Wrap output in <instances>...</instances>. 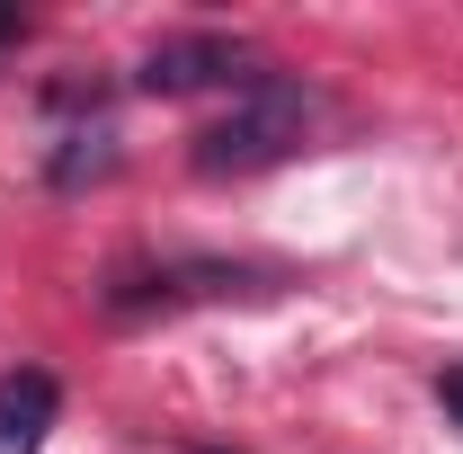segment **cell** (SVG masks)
Wrapping results in <instances>:
<instances>
[{"label": "cell", "mask_w": 463, "mask_h": 454, "mask_svg": "<svg viewBox=\"0 0 463 454\" xmlns=\"http://www.w3.org/2000/svg\"><path fill=\"white\" fill-rule=\"evenodd\" d=\"M437 401H446V410L463 419V365H446V383H437Z\"/></svg>", "instance_id": "5"}, {"label": "cell", "mask_w": 463, "mask_h": 454, "mask_svg": "<svg viewBox=\"0 0 463 454\" xmlns=\"http://www.w3.org/2000/svg\"><path fill=\"white\" fill-rule=\"evenodd\" d=\"M108 170H116V125H71L62 152L45 161L54 187H90V178H108Z\"/></svg>", "instance_id": "4"}, {"label": "cell", "mask_w": 463, "mask_h": 454, "mask_svg": "<svg viewBox=\"0 0 463 454\" xmlns=\"http://www.w3.org/2000/svg\"><path fill=\"white\" fill-rule=\"evenodd\" d=\"M312 143V90L303 80H241V99H232L205 134H196V170L205 178H250V170H277Z\"/></svg>", "instance_id": "1"}, {"label": "cell", "mask_w": 463, "mask_h": 454, "mask_svg": "<svg viewBox=\"0 0 463 454\" xmlns=\"http://www.w3.org/2000/svg\"><path fill=\"white\" fill-rule=\"evenodd\" d=\"M232 71H241V45H232V36H178V45H152L134 80H143L152 99H187V90H214Z\"/></svg>", "instance_id": "2"}, {"label": "cell", "mask_w": 463, "mask_h": 454, "mask_svg": "<svg viewBox=\"0 0 463 454\" xmlns=\"http://www.w3.org/2000/svg\"><path fill=\"white\" fill-rule=\"evenodd\" d=\"M9 36H18V18H9V9H0V45H9Z\"/></svg>", "instance_id": "6"}, {"label": "cell", "mask_w": 463, "mask_h": 454, "mask_svg": "<svg viewBox=\"0 0 463 454\" xmlns=\"http://www.w3.org/2000/svg\"><path fill=\"white\" fill-rule=\"evenodd\" d=\"M54 410H62V383L45 374V365L0 374V454H36L45 428H54Z\"/></svg>", "instance_id": "3"}]
</instances>
